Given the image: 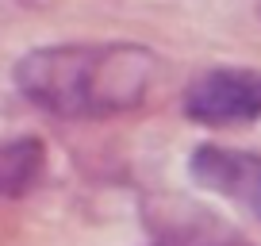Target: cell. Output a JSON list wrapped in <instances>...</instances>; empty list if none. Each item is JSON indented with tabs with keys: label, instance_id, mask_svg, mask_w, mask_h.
Segmentation results:
<instances>
[{
	"label": "cell",
	"instance_id": "6da1fadb",
	"mask_svg": "<svg viewBox=\"0 0 261 246\" xmlns=\"http://www.w3.org/2000/svg\"><path fill=\"white\" fill-rule=\"evenodd\" d=\"M158 58L139 42L39 46L16 62V85L31 104L65 119L123 115L146 100Z\"/></svg>",
	"mask_w": 261,
	"mask_h": 246
},
{
	"label": "cell",
	"instance_id": "8992f818",
	"mask_svg": "<svg viewBox=\"0 0 261 246\" xmlns=\"http://www.w3.org/2000/svg\"><path fill=\"white\" fill-rule=\"evenodd\" d=\"M257 16H261V4H257Z\"/></svg>",
	"mask_w": 261,
	"mask_h": 246
},
{
	"label": "cell",
	"instance_id": "3957f363",
	"mask_svg": "<svg viewBox=\"0 0 261 246\" xmlns=\"http://www.w3.org/2000/svg\"><path fill=\"white\" fill-rule=\"evenodd\" d=\"M146 231L154 246H253L238 227L223 215L192 204L180 196H154L146 200Z\"/></svg>",
	"mask_w": 261,
	"mask_h": 246
},
{
	"label": "cell",
	"instance_id": "277c9868",
	"mask_svg": "<svg viewBox=\"0 0 261 246\" xmlns=\"http://www.w3.org/2000/svg\"><path fill=\"white\" fill-rule=\"evenodd\" d=\"M188 173L204 189H212L215 196L230 200L234 208H242V212L261 219V154L212 146L207 142V146H196L192 162H188Z\"/></svg>",
	"mask_w": 261,
	"mask_h": 246
},
{
	"label": "cell",
	"instance_id": "5b68a950",
	"mask_svg": "<svg viewBox=\"0 0 261 246\" xmlns=\"http://www.w3.org/2000/svg\"><path fill=\"white\" fill-rule=\"evenodd\" d=\"M46 173V146L39 139H12L0 142V196L16 200L27 196Z\"/></svg>",
	"mask_w": 261,
	"mask_h": 246
},
{
	"label": "cell",
	"instance_id": "7a4b0ae2",
	"mask_svg": "<svg viewBox=\"0 0 261 246\" xmlns=\"http://www.w3.org/2000/svg\"><path fill=\"white\" fill-rule=\"evenodd\" d=\"M185 115L204 127H246L261 119V73L207 69L185 92Z\"/></svg>",
	"mask_w": 261,
	"mask_h": 246
}]
</instances>
